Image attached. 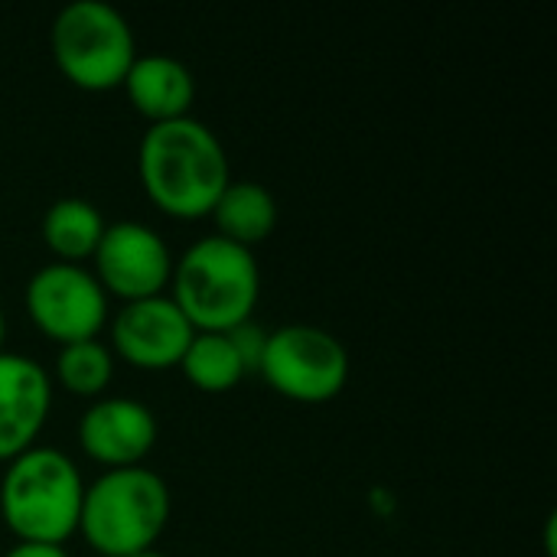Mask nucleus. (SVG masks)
Returning a JSON list of instances; mask_svg holds the SVG:
<instances>
[{
  "mask_svg": "<svg viewBox=\"0 0 557 557\" xmlns=\"http://www.w3.org/2000/svg\"><path fill=\"white\" fill-rule=\"evenodd\" d=\"M137 173L147 199L180 222L212 215L232 183L222 140L193 114L147 127L137 150Z\"/></svg>",
  "mask_w": 557,
  "mask_h": 557,
  "instance_id": "1",
  "label": "nucleus"
},
{
  "mask_svg": "<svg viewBox=\"0 0 557 557\" xmlns=\"http://www.w3.org/2000/svg\"><path fill=\"white\" fill-rule=\"evenodd\" d=\"M85 480L75 460L55 447H29L7 463L0 480V519L23 545H65L78 532Z\"/></svg>",
  "mask_w": 557,
  "mask_h": 557,
  "instance_id": "2",
  "label": "nucleus"
},
{
  "mask_svg": "<svg viewBox=\"0 0 557 557\" xmlns=\"http://www.w3.org/2000/svg\"><path fill=\"white\" fill-rule=\"evenodd\" d=\"M170 287V300L196 333H228L251 320L261 297V271L255 251L206 235L173 261Z\"/></svg>",
  "mask_w": 557,
  "mask_h": 557,
  "instance_id": "3",
  "label": "nucleus"
},
{
  "mask_svg": "<svg viewBox=\"0 0 557 557\" xmlns=\"http://www.w3.org/2000/svg\"><path fill=\"white\" fill-rule=\"evenodd\" d=\"M170 522V490L144 467L104 470L85 486L78 535L101 557L150 552Z\"/></svg>",
  "mask_w": 557,
  "mask_h": 557,
  "instance_id": "4",
  "label": "nucleus"
},
{
  "mask_svg": "<svg viewBox=\"0 0 557 557\" xmlns=\"http://www.w3.org/2000/svg\"><path fill=\"white\" fill-rule=\"evenodd\" d=\"M49 49L62 78L91 95L121 88L137 59L131 23L104 0L65 3L52 20Z\"/></svg>",
  "mask_w": 557,
  "mask_h": 557,
  "instance_id": "5",
  "label": "nucleus"
},
{
  "mask_svg": "<svg viewBox=\"0 0 557 557\" xmlns=\"http://www.w3.org/2000/svg\"><path fill=\"white\" fill-rule=\"evenodd\" d=\"M258 375L287 401L326 405L339 398L349 382V352L333 333L290 323L268 333Z\"/></svg>",
  "mask_w": 557,
  "mask_h": 557,
  "instance_id": "6",
  "label": "nucleus"
},
{
  "mask_svg": "<svg viewBox=\"0 0 557 557\" xmlns=\"http://www.w3.org/2000/svg\"><path fill=\"white\" fill-rule=\"evenodd\" d=\"M23 307L29 323L52 343L69 346L82 339H98L108 326V294L85 264L52 261L39 268L23 290Z\"/></svg>",
  "mask_w": 557,
  "mask_h": 557,
  "instance_id": "7",
  "label": "nucleus"
},
{
  "mask_svg": "<svg viewBox=\"0 0 557 557\" xmlns=\"http://www.w3.org/2000/svg\"><path fill=\"white\" fill-rule=\"evenodd\" d=\"M95 281L121 304L160 297L170 287L173 255L160 232L144 222H114L104 228L95 255Z\"/></svg>",
  "mask_w": 557,
  "mask_h": 557,
  "instance_id": "8",
  "label": "nucleus"
},
{
  "mask_svg": "<svg viewBox=\"0 0 557 557\" xmlns=\"http://www.w3.org/2000/svg\"><path fill=\"white\" fill-rule=\"evenodd\" d=\"M196 330L180 313V307L160 294L147 300L124 304L111 320V352L114 359L140 369V372H166L176 369Z\"/></svg>",
  "mask_w": 557,
  "mask_h": 557,
  "instance_id": "9",
  "label": "nucleus"
},
{
  "mask_svg": "<svg viewBox=\"0 0 557 557\" xmlns=\"http://www.w3.org/2000/svg\"><path fill=\"white\" fill-rule=\"evenodd\" d=\"M78 447L104 470L144 467L157 444V418L134 398H98L78 418Z\"/></svg>",
  "mask_w": 557,
  "mask_h": 557,
  "instance_id": "10",
  "label": "nucleus"
},
{
  "mask_svg": "<svg viewBox=\"0 0 557 557\" xmlns=\"http://www.w3.org/2000/svg\"><path fill=\"white\" fill-rule=\"evenodd\" d=\"M52 408L49 372L20 352H0V463L36 447Z\"/></svg>",
  "mask_w": 557,
  "mask_h": 557,
  "instance_id": "11",
  "label": "nucleus"
},
{
  "mask_svg": "<svg viewBox=\"0 0 557 557\" xmlns=\"http://www.w3.org/2000/svg\"><path fill=\"white\" fill-rule=\"evenodd\" d=\"M131 108L150 121V124H166L189 117L193 101H196V78L186 69V62L166 55V52H147L137 55L121 82Z\"/></svg>",
  "mask_w": 557,
  "mask_h": 557,
  "instance_id": "12",
  "label": "nucleus"
},
{
  "mask_svg": "<svg viewBox=\"0 0 557 557\" xmlns=\"http://www.w3.org/2000/svg\"><path fill=\"white\" fill-rule=\"evenodd\" d=\"M209 219L215 222L219 238L251 251L255 245H261L274 235L277 199L271 196V189H264L255 180H232L225 186V193L219 196Z\"/></svg>",
  "mask_w": 557,
  "mask_h": 557,
  "instance_id": "13",
  "label": "nucleus"
},
{
  "mask_svg": "<svg viewBox=\"0 0 557 557\" xmlns=\"http://www.w3.org/2000/svg\"><path fill=\"white\" fill-rule=\"evenodd\" d=\"M108 222L98 206L78 196L55 199L42 215V242L62 264H82L95 255Z\"/></svg>",
  "mask_w": 557,
  "mask_h": 557,
  "instance_id": "14",
  "label": "nucleus"
},
{
  "mask_svg": "<svg viewBox=\"0 0 557 557\" xmlns=\"http://www.w3.org/2000/svg\"><path fill=\"white\" fill-rule=\"evenodd\" d=\"M176 369L186 375L189 385L209 395L232 392L248 375L228 333H196Z\"/></svg>",
  "mask_w": 557,
  "mask_h": 557,
  "instance_id": "15",
  "label": "nucleus"
},
{
  "mask_svg": "<svg viewBox=\"0 0 557 557\" xmlns=\"http://www.w3.org/2000/svg\"><path fill=\"white\" fill-rule=\"evenodd\" d=\"M55 382L75 398H104L114 382V352L101 339H82L59 346L55 352Z\"/></svg>",
  "mask_w": 557,
  "mask_h": 557,
  "instance_id": "16",
  "label": "nucleus"
},
{
  "mask_svg": "<svg viewBox=\"0 0 557 557\" xmlns=\"http://www.w3.org/2000/svg\"><path fill=\"white\" fill-rule=\"evenodd\" d=\"M228 339H232V346L238 349V356H242V362H245V372H258V366H261V356H264V343H268V333L258 326V323H242V326H235V330H228Z\"/></svg>",
  "mask_w": 557,
  "mask_h": 557,
  "instance_id": "17",
  "label": "nucleus"
},
{
  "mask_svg": "<svg viewBox=\"0 0 557 557\" xmlns=\"http://www.w3.org/2000/svg\"><path fill=\"white\" fill-rule=\"evenodd\" d=\"M3 557H69V552L59 545H23V542H16Z\"/></svg>",
  "mask_w": 557,
  "mask_h": 557,
  "instance_id": "18",
  "label": "nucleus"
},
{
  "mask_svg": "<svg viewBox=\"0 0 557 557\" xmlns=\"http://www.w3.org/2000/svg\"><path fill=\"white\" fill-rule=\"evenodd\" d=\"M3 339H7V317L0 310V352H3Z\"/></svg>",
  "mask_w": 557,
  "mask_h": 557,
  "instance_id": "19",
  "label": "nucleus"
},
{
  "mask_svg": "<svg viewBox=\"0 0 557 557\" xmlns=\"http://www.w3.org/2000/svg\"><path fill=\"white\" fill-rule=\"evenodd\" d=\"M131 557H166V555H160L157 548H150V552H140V555H131Z\"/></svg>",
  "mask_w": 557,
  "mask_h": 557,
  "instance_id": "20",
  "label": "nucleus"
}]
</instances>
